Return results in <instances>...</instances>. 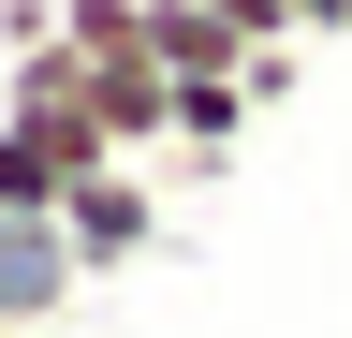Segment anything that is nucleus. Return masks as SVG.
<instances>
[{
    "label": "nucleus",
    "instance_id": "423d86ee",
    "mask_svg": "<svg viewBox=\"0 0 352 338\" xmlns=\"http://www.w3.org/2000/svg\"><path fill=\"white\" fill-rule=\"evenodd\" d=\"M279 15H294V30H352V0H279Z\"/></svg>",
    "mask_w": 352,
    "mask_h": 338
},
{
    "label": "nucleus",
    "instance_id": "20e7f679",
    "mask_svg": "<svg viewBox=\"0 0 352 338\" xmlns=\"http://www.w3.org/2000/svg\"><path fill=\"white\" fill-rule=\"evenodd\" d=\"M59 191H74V162L30 133V118H0V206H30V221H59Z\"/></svg>",
    "mask_w": 352,
    "mask_h": 338
},
{
    "label": "nucleus",
    "instance_id": "f03ea898",
    "mask_svg": "<svg viewBox=\"0 0 352 338\" xmlns=\"http://www.w3.org/2000/svg\"><path fill=\"white\" fill-rule=\"evenodd\" d=\"M59 235H74L88 279H118V265H147V250H162V191L132 177V162H88V177L59 191Z\"/></svg>",
    "mask_w": 352,
    "mask_h": 338
},
{
    "label": "nucleus",
    "instance_id": "f257e3e1",
    "mask_svg": "<svg viewBox=\"0 0 352 338\" xmlns=\"http://www.w3.org/2000/svg\"><path fill=\"white\" fill-rule=\"evenodd\" d=\"M0 118H30V133L59 147L74 177H88V162H118V118H103V59H88V45H59V30H44V45H15V74H0Z\"/></svg>",
    "mask_w": 352,
    "mask_h": 338
},
{
    "label": "nucleus",
    "instance_id": "7ed1b4c3",
    "mask_svg": "<svg viewBox=\"0 0 352 338\" xmlns=\"http://www.w3.org/2000/svg\"><path fill=\"white\" fill-rule=\"evenodd\" d=\"M74 294H88L74 235H59V221H30V206H0V324H30V338H44Z\"/></svg>",
    "mask_w": 352,
    "mask_h": 338
},
{
    "label": "nucleus",
    "instance_id": "39448f33",
    "mask_svg": "<svg viewBox=\"0 0 352 338\" xmlns=\"http://www.w3.org/2000/svg\"><path fill=\"white\" fill-rule=\"evenodd\" d=\"M59 45H88V59H147V0H59Z\"/></svg>",
    "mask_w": 352,
    "mask_h": 338
},
{
    "label": "nucleus",
    "instance_id": "0eeeda50",
    "mask_svg": "<svg viewBox=\"0 0 352 338\" xmlns=\"http://www.w3.org/2000/svg\"><path fill=\"white\" fill-rule=\"evenodd\" d=\"M0 338H30V324H0Z\"/></svg>",
    "mask_w": 352,
    "mask_h": 338
}]
</instances>
